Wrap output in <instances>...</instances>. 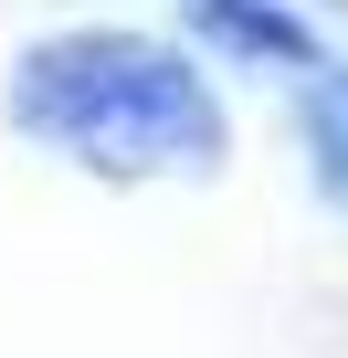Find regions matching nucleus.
Returning <instances> with one entry per match:
<instances>
[{"label": "nucleus", "instance_id": "obj_1", "mask_svg": "<svg viewBox=\"0 0 348 358\" xmlns=\"http://www.w3.org/2000/svg\"><path fill=\"white\" fill-rule=\"evenodd\" d=\"M11 116L43 148H64L106 179H180V169L222 158L211 85L148 32H53V43H32L22 74H11Z\"/></svg>", "mask_w": 348, "mask_h": 358}, {"label": "nucleus", "instance_id": "obj_2", "mask_svg": "<svg viewBox=\"0 0 348 358\" xmlns=\"http://www.w3.org/2000/svg\"><path fill=\"white\" fill-rule=\"evenodd\" d=\"M327 148H337V179H348V95L327 106Z\"/></svg>", "mask_w": 348, "mask_h": 358}]
</instances>
